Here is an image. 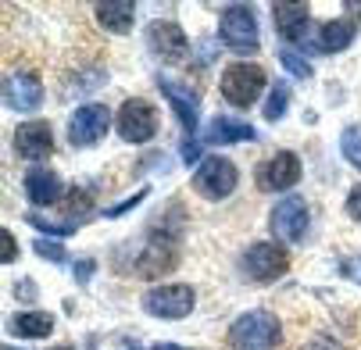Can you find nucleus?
<instances>
[{"instance_id":"72a5a7b5","label":"nucleus","mask_w":361,"mask_h":350,"mask_svg":"<svg viewBox=\"0 0 361 350\" xmlns=\"http://www.w3.org/2000/svg\"><path fill=\"white\" fill-rule=\"evenodd\" d=\"M154 350H183V346H176V343H158Z\"/></svg>"},{"instance_id":"6ab92c4d","label":"nucleus","mask_w":361,"mask_h":350,"mask_svg":"<svg viewBox=\"0 0 361 350\" xmlns=\"http://www.w3.org/2000/svg\"><path fill=\"white\" fill-rule=\"evenodd\" d=\"M257 132H254V125H247V122H233V118H212L208 122V132H204V143H215V146H229V143H247V139H254Z\"/></svg>"},{"instance_id":"2eb2a0df","label":"nucleus","mask_w":361,"mask_h":350,"mask_svg":"<svg viewBox=\"0 0 361 350\" xmlns=\"http://www.w3.org/2000/svg\"><path fill=\"white\" fill-rule=\"evenodd\" d=\"M272 15H276V29L286 43H304L307 39L312 11H307L304 4H272Z\"/></svg>"},{"instance_id":"4be33fe9","label":"nucleus","mask_w":361,"mask_h":350,"mask_svg":"<svg viewBox=\"0 0 361 350\" xmlns=\"http://www.w3.org/2000/svg\"><path fill=\"white\" fill-rule=\"evenodd\" d=\"M286 108H290V89L283 86V82H276L272 86V93H269V104H265V122H279L283 115H286Z\"/></svg>"},{"instance_id":"a878e982","label":"nucleus","mask_w":361,"mask_h":350,"mask_svg":"<svg viewBox=\"0 0 361 350\" xmlns=\"http://www.w3.org/2000/svg\"><path fill=\"white\" fill-rule=\"evenodd\" d=\"M32 246H36V254H39V258H47V261H65V246H61V243H50V239H36Z\"/></svg>"},{"instance_id":"b1692460","label":"nucleus","mask_w":361,"mask_h":350,"mask_svg":"<svg viewBox=\"0 0 361 350\" xmlns=\"http://www.w3.org/2000/svg\"><path fill=\"white\" fill-rule=\"evenodd\" d=\"M29 222L43 232H54V236H68L75 232V222H54V218H43V215H29Z\"/></svg>"},{"instance_id":"393cba45","label":"nucleus","mask_w":361,"mask_h":350,"mask_svg":"<svg viewBox=\"0 0 361 350\" xmlns=\"http://www.w3.org/2000/svg\"><path fill=\"white\" fill-rule=\"evenodd\" d=\"M279 61H283V68H286L290 75H297V79H307V75H312V65H307L304 58H297L293 50H283Z\"/></svg>"},{"instance_id":"dca6fc26","label":"nucleus","mask_w":361,"mask_h":350,"mask_svg":"<svg viewBox=\"0 0 361 350\" xmlns=\"http://www.w3.org/2000/svg\"><path fill=\"white\" fill-rule=\"evenodd\" d=\"M61 193H65V186H61V179L50 172V168H32V172L25 175V196L32 200L36 208L58 204Z\"/></svg>"},{"instance_id":"a211bd4d","label":"nucleus","mask_w":361,"mask_h":350,"mask_svg":"<svg viewBox=\"0 0 361 350\" xmlns=\"http://www.w3.org/2000/svg\"><path fill=\"white\" fill-rule=\"evenodd\" d=\"M93 15H97V22L104 25L108 32L126 36V32L133 29L136 4H133V0H111V4H97V8H93Z\"/></svg>"},{"instance_id":"423d86ee","label":"nucleus","mask_w":361,"mask_h":350,"mask_svg":"<svg viewBox=\"0 0 361 350\" xmlns=\"http://www.w3.org/2000/svg\"><path fill=\"white\" fill-rule=\"evenodd\" d=\"M115 125H118V136L126 143H147V139H154V132H158V111H154L150 100L129 96L126 104L118 108Z\"/></svg>"},{"instance_id":"1a4fd4ad","label":"nucleus","mask_w":361,"mask_h":350,"mask_svg":"<svg viewBox=\"0 0 361 350\" xmlns=\"http://www.w3.org/2000/svg\"><path fill=\"white\" fill-rule=\"evenodd\" d=\"M147 46L154 50V58H161L169 65H179L190 54V39H186L183 25L179 22H169V18H158V22L147 29Z\"/></svg>"},{"instance_id":"20e7f679","label":"nucleus","mask_w":361,"mask_h":350,"mask_svg":"<svg viewBox=\"0 0 361 350\" xmlns=\"http://www.w3.org/2000/svg\"><path fill=\"white\" fill-rule=\"evenodd\" d=\"M290 268V254L279 243H250L240 258V272L250 282H276Z\"/></svg>"},{"instance_id":"cd10ccee","label":"nucleus","mask_w":361,"mask_h":350,"mask_svg":"<svg viewBox=\"0 0 361 350\" xmlns=\"http://www.w3.org/2000/svg\"><path fill=\"white\" fill-rule=\"evenodd\" d=\"M347 215L361 225V182H357V186L350 189V196H347Z\"/></svg>"},{"instance_id":"9b49d317","label":"nucleus","mask_w":361,"mask_h":350,"mask_svg":"<svg viewBox=\"0 0 361 350\" xmlns=\"http://www.w3.org/2000/svg\"><path fill=\"white\" fill-rule=\"evenodd\" d=\"M15 150L25 161H47L54 154V129L50 122H25L15 129Z\"/></svg>"},{"instance_id":"f3484780","label":"nucleus","mask_w":361,"mask_h":350,"mask_svg":"<svg viewBox=\"0 0 361 350\" xmlns=\"http://www.w3.org/2000/svg\"><path fill=\"white\" fill-rule=\"evenodd\" d=\"M158 86H161V93L169 96V104L176 108L183 129L193 132V129H197V108H200L197 89H186V86H179V82H169V79H158Z\"/></svg>"},{"instance_id":"f8f14e48","label":"nucleus","mask_w":361,"mask_h":350,"mask_svg":"<svg viewBox=\"0 0 361 350\" xmlns=\"http://www.w3.org/2000/svg\"><path fill=\"white\" fill-rule=\"evenodd\" d=\"M4 104L11 111H36L43 104V82L32 72H15L4 79Z\"/></svg>"},{"instance_id":"c756f323","label":"nucleus","mask_w":361,"mask_h":350,"mask_svg":"<svg viewBox=\"0 0 361 350\" xmlns=\"http://www.w3.org/2000/svg\"><path fill=\"white\" fill-rule=\"evenodd\" d=\"M15 258H18V243H15L11 229H4V265H11Z\"/></svg>"},{"instance_id":"5701e85b","label":"nucleus","mask_w":361,"mask_h":350,"mask_svg":"<svg viewBox=\"0 0 361 350\" xmlns=\"http://www.w3.org/2000/svg\"><path fill=\"white\" fill-rule=\"evenodd\" d=\"M340 150H343V158H347L354 168H361V125H350V129L340 136Z\"/></svg>"},{"instance_id":"bb28decb","label":"nucleus","mask_w":361,"mask_h":350,"mask_svg":"<svg viewBox=\"0 0 361 350\" xmlns=\"http://www.w3.org/2000/svg\"><path fill=\"white\" fill-rule=\"evenodd\" d=\"M90 204H93V196H90V193H82L79 186L68 193V211H72V215H75V211H86Z\"/></svg>"},{"instance_id":"39448f33","label":"nucleus","mask_w":361,"mask_h":350,"mask_svg":"<svg viewBox=\"0 0 361 350\" xmlns=\"http://www.w3.org/2000/svg\"><path fill=\"white\" fill-rule=\"evenodd\" d=\"M193 304H197V293L186 282H169V286H158L143 296V311L154 318H169V322L186 318L193 311Z\"/></svg>"},{"instance_id":"f257e3e1","label":"nucleus","mask_w":361,"mask_h":350,"mask_svg":"<svg viewBox=\"0 0 361 350\" xmlns=\"http://www.w3.org/2000/svg\"><path fill=\"white\" fill-rule=\"evenodd\" d=\"M283 343V322L272 311H243L229 325V346L233 350H279Z\"/></svg>"},{"instance_id":"f03ea898","label":"nucleus","mask_w":361,"mask_h":350,"mask_svg":"<svg viewBox=\"0 0 361 350\" xmlns=\"http://www.w3.org/2000/svg\"><path fill=\"white\" fill-rule=\"evenodd\" d=\"M265 86H269L265 68L247 65V61H236V65H229L222 72V96H226V104H233V108H254V100L262 96Z\"/></svg>"},{"instance_id":"412c9836","label":"nucleus","mask_w":361,"mask_h":350,"mask_svg":"<svg viewBox=\"0 0 361 350\" xmlns=\"http://www.w3.org/2000/svg\"><path fill=\"white\" fill-rule=\"evenodd\" d=\"M350 39H354V25L350 22H326L322 29H319V46L326 50V54H336V50H347L350 46Z\"/></svg>"},{"instance_id":"aec40b11","label":"nucleus","mask_w":361,"mask_h":350,"mask_svg":"<svg viewBox=\"0 0 361 350\" xmlns=\"http://www.w3.org/2000/svg\"><path fill=\"white\" fill-rule=\"evenodd\" d=\"M11 332L22 336V339H43L54 332V315L47 311H22L11 318Z\"/></svg>"},{"instance_id":"6e6552de","label":"nucleus","mask_w":361,"mask_h":350,"mask_svg":"<svg viewBox=\"0 0 361 350\" xmlns=\"http://www.w3.org/2000/svg\"><path fill=\"white\" fill-rule=\"evenodd\" d=\"M269 229L279 243H300L304 232H307V204L300 196H283L279 204L272 208V218H269Z\"/></svg>"},{"instance_id":"c85d7f7f","label":"nucleus","mask_w":361,"mask_h":350,"mask_svg":"<svg viewBox=\"0 0 361 350\" xmlns=\"http://www.w3.org/2000/svg\"><path fill=\"white\" fill-rule=\"evenodd\" d=\"M343 275H347V279H354V282L361 286V254H354V258H347V261H343Z\"/></svg>"},{"instance_id":"4468645a","label":"nucleus","mask_w":361,"mask_h":350,"mask_svg":"<svg viewBox=\"0 0 361 350\" xmlns=\"http://www.w3.org/2000/svg\"><path fill=\"white\" fill-rule=\"evenodd\" d=\"M172 268H176V243L165 236H154L136 261L140 279H158V275H169Z\"/></svg>"},{"instance_id":"ddd939ff","label":"nucleus","mask_w":361,"mask_h":350,"mask_svg":"<svg viewBox=\"0 0 361 350\" xmlns=\"http://www.w3.org/2000/svg\"><path fill=\"white\" fill-rule=\"evenodd\" d=\"M304 168H300V158L293 154V150H279V154H272L262 168V186L265 189H293L300 182Z\"/></svg>"},{"instance_id":"7c9ffc66","label":"nucleus","mask_w":361,"mask_h":350,"mask_svg":"<svg viewBox=\"0 0 361 350\" xmlns=\"http://www.w3.org/2000/svg\"><path fill=\"white\" fill-rule=\"evenodd\" d=\"M183 158H186V165H197V158H200V143L197 139H186L183 143Z\"/></svg>"},{"instance_id":"9d476101","label":"nucleus","mask_w":361,"mask_h":350,"mask_svg":"<svg viewBox=\"0 0 361 350\" xmlns=\"http://www.w3.org/2000/svg\"><path fill=\"white\" fill-rule=\"evenodd\" d=\"M108 125H111L108 104H82L68 122V139H72V146H97L104 139Z\"/></svg>"},{"instance_id":"0eeeda50","label":"nucleus","mask_w":361,"mask_h":350,"mask_svg":"<svg viewBox=\"0 0 361 350\" xmlns=\"http://www.w3.org/2000/svg\"><path fill=\"white\" fill-rule=\"evenodd\" d=\"M236 182H240V172L226 158H204L200 168L193 172V189L204 200H226L236 189Z\"/></svg>"},{"instance_id":"f704fd0d","label":"nucleus","mask_w":361,"mask_h":350,"mask_svg":"<svg viewBox=\"0 0 361 350\" xmlns=\"http://www.w3.org/2000/svg\"><path fill=\"white\" fill-rule=\"evenodd\" d=\"M50 350H72V346H50Z\"/></svg>"},{"instance_id":"2f4dec72","label":"nucleus","mask_w":361,"mask_h":350,"mask_svg":"<svg viewBox=\"0 0 361 350\" xmlns=\"http://www.w3.org/2000/svg\"><path fill=\"white\" fill-rule=\"evenodd\" d=\"M307 350H340V346H336V339H329V336H315L312 343H307Z\"/></svg>"},{"instance_id":"473e14b6","label":"nucleus","mask_w":361,"mask_h":350,"mask_svg":"<svg viewBox=\"0 0 361 350\" xmlns=\"http://www.w3.org/2000/svg\"><path fill=\"white\" fill-rule=\"evenodd\" d=\"M90 272H93V261H79V265H75V279H79V282L90 279Z\"/></svg>"},{"instance_id":"7ed1b4c3","label":"nucleus","mask_w":361,"mask_h":350,"mask_svg":"<svg viewBox=\"0 0 361 350\" xmlns=\"http://www.w3.org/2000/svg\"><path fill=\"white\" fill-rule=\"evenodd\" d=\"M219 36L222 43L233 50V54H254L257 50V39H262V32H257V18H254V8L247 4H229L219 18Z\"/></svg>"}]
</instances>
